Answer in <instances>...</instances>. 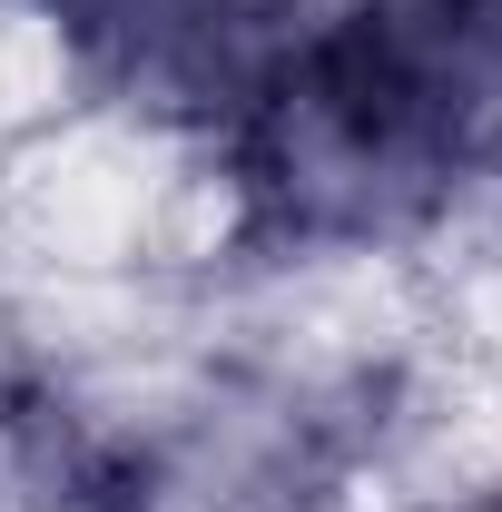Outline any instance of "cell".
<instances>
[{
    "label": "cell",
    "instance_id": "6da1fadb",
    "mask_svg": "<svg viewBox=\"0 0 502 512\" xmlns=\"http://www.w3.org/2000/svg\"><path fill=\"white\" fill-rule=\"evenodd\" d=\"M502 138V0H365L247 79V188L296 237H394Z\"/></svg>",
    "mask_w": 502,
    "mask_h": 512
},
{
    "label": "cell",
    "instance_id": "7a4b0ae2",
    "mask_svg": "<svg viewBox=\"0 0 502 512\" xmlns=\"http://www.w3.org/2000/svg\"><path fill=\"white\" fill-rule=\"evenodd\" d=\"M79 10H89V20H99V10H109V0H79Z\"/></svg>",
    "mask_w": 502,
    "mask_h": 512
},
{
    "label": "cell",
    "instance_id": "3957f363",
    "mask_svg": "<svg viewBox=\"0 0 502 512\" xmlns=\"http://www.w3.org/2000/svg\"><path fill=\"white\" fill-rule=\"evenodd\" d=\"M493 512H502V503H493Z\"/></svg>",
    "mask_w": 502,
    "mask_h": 512
}]
</instances>
